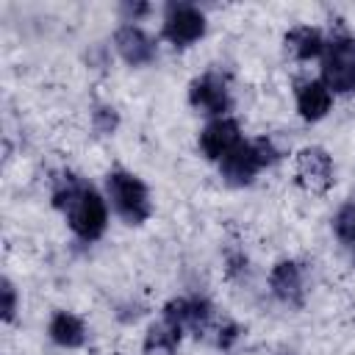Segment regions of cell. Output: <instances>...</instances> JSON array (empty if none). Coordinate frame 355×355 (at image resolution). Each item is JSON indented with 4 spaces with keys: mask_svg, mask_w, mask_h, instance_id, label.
Here are the masks:
<instances>
[{
    "mask_svg": "<svg viewBox=\"0 0 355 355\" xmlns=\"http://www.w3.org/2000/svg\"><path fill=\"white\" fill-rule=\"evenodd\" d=\"M53 205L67 214L69 227L83 241H97L105 233L108 211H105L103 197L92 186L80 183L75 175H64V180L53 191Z\"/></svg>",
    "mask_w": 355,
    "mask_h": 355,
    "instance_id": "6da1fadb",
    "label": "cell"
},
{
    "mask_svg": "<svg viewBox=\"0 0 355 355\" xmlns=\"http://www.w3.org/2000/svg\"><path fill=\"white\" fill-rule=\"evenodd\" d=\"M105 189H108L114 211L128 225H141V222L150 219L153 202H150V191H147L141 178H136V175H130L125 169H116V172H108Z\"/></svg>",
    "mask_w": 355,
    "mask_h": 355,
    "instance_id": "7a4b0ae2",
    "label": "cell"
},
{
    "mask_svg": "<svg viewBox=\"0 0 355 355\" xmlns=\"http://www.w3.org/2000/svg\"><path fill=\"white\" fill-rule=\"evenodd\" d=\"M322 83L338 94L355 92V39L336 36L327 44L324 67H322Z\"/></svg>",
    "mask_w": 355,
    "mask_h": 355,
    "instance_id": "3957f363",
    "label": "cell"
},
{
    "mask_svg": "<svg viewBox=\"0 0 355 355\" xmlns=\"http://www.w3.org/2000/svg\"><path fill=\"white\" fill-rule=\"evenodd\" d=\"M297 183L308 191V194H324L333 180H336V169H333V158L324 147H302L297 153Z\"/></svg>",
    "mask_w": 355,
    "mask_h": 355,
    "instance_id": "277c9868",
    "label": "cell"
},
{
    "mask_svg": "<svg viewBox=\"0 0 355 355\" xmlns=\"http://www.w3.org/2000/svg\"><path fill=\"white\" fill-rule=\"evenodd\" d=\"M161 33L175 47H189L197 39H202V33H205V17L191 3H172L166 8V19H164V31Z\"/></svg>",
    "mask_w": 355,
    "mask_h": 355,
    "instance_id": "5b68a950",
    "label": "cell"
},
{
    "mask_svg": "<svg viewBox=\"0 0 355 355\" xmlns=\"http://www.w3.org/2000/svg\"><path fill=\"white\" fill-rule=\"evenodd\" d=\"M164 322L169 324V327H175V330H194L197 336L205 330V324H208V319H211V313H214V308H211V302L208 300H202V297H175V300H169L166 305H164Z\"/></svg>",
    "mask_w": 355,
    "mask_h": 355,
    "instance_id": "8992f818",
    "label": "cell"
},
{
    "mask_svg": "<svg viewBox=\"0 0 355 355\" xmlns=\"http://www.w3.org/2000/svg\"><path fill=\"white\" fill-rule=\"evenodd\" d=\"M189 103H191L197 111L222 119L225 111L230 108V94H227L225 80L208 72V75L191 80V86H189Z\"/></svg>",
    "mask_w": 355,
    "mask_h": 355,
    "instance_id": "52a82bcc",
    "label": "cell"
},
{
    "mask_svg": "<svg viewBox=\"0 0 355 355\" xmlns=\"http://www.w3.org/2000/svg\"><path fill=\"white\" fill-rule=\"evenodd\" d=\"M258 169H263L261 155L255 150V141H239L222 161H219V172L230 186H247L252 183V178L258 175Z\"/></svg>",
    "mask_w": 355,
    "mask_h": 355,
    "instance_id": "ba28073f",
    "label": "cell"
},
{
    "mask_svg": "<svg viewBox=\"0 0 355 355\" xmlns=\"http://www.w3.org/2000/svg\"><path fill=\"white\" fill-rule=\"evenodd\" d=\"M269 288L272 294L294 308H302L305 302V283H302V269L297 261H277L269 272Z\"/></svg>",
    "mask_w": 355,
    "mask_h": 355,
    "instance_id": "9c48e42d",
    "label": "cell"
},
{
    "mask_svg": "<svg viewBox=\"0 0 355 355\" xmlns=\"http://www.w3.org/2000/svg\"><path fill=\"white\" fill-rule=\"evenodd\" d=\"M241 141L239 133V122L236 119H214L211 125H205V130L200 133V150L205 153V158L211 161H222L236 144Z\"/></svg>",
    "mask_w": 355,
    "mask_h": 355,
    "instance_id": "30bf717a",
    "label": "cell"
},
{
    "mask_svg": "<svg viewBox=\"0 0 355 355\" xmlns=\"http://www.w3.org/2000/svg\"><path fill=\"white\" fill-rule=\"evenodd\" d=\"M114 44H116V53L125 58V64L130 67H144L155 58V44L153 39L136 28V25H122L116 33H114Z\"/></svg>",
    "mask_w": 355,
    "mask_h": 355,
    "instance_id": "8fae6325",
    "label": "cell"
},
{
    "mask_svg": "<svg viewBox=\"0 0 355 355\" xmlns=\"http://www.w3.org/2000/svg\"><path fill=\"white\" fill-rule=\"evenodd\" d=\"M333 105V94L322 80H305L297 86V111L302 119L316 122L322 119Z\"/></svg>",
    "mask_w": 355,
    "mask_h": 355,
    "instance_id": "7c38bea8",
    "label": "cell"
},
{
    "mask_svg": "<svg viewBox=\"0 0 355 355\" xmlns=\"http://www.w3.org/2000/svg\"><path fill=\"white\" fill-rule=\"evenodd\" d=\"M47 333H50V338L58 347H67V349H78V347L86 344V327H83V322L75 313H67V311L53 313V319L47 324Z\"/></svg>",
    "mask_w": 355,
    "mask_h": 355,
    "instance_id": "4fadbf2b",
    "label": "cell"
},
{
    "mask_svg": "<svg viewBox=\"0 0 355 355\" xmlns=\"http://www.w3.org/2000/svg\"><path fill=\"white\" fill-rule=\"evenodd\" d=\"M324 47L327 44H324V39H322V33L316 28L302 25V28H294V31L286 33V50L300 61H311V58L322 55Z\"/></svg>",
    "mask_w": 355,
    "mask_h": 355,
    "instance_id": "5bb4252c",
    "label": "cell"
},
{
    "mask_svg": "<svg viewBox=\"0 0 355 355\" xmlns=\"http://www.w3.org/2000/svg\"><path fill=\"white\" fill-rule=\"evenodd\" d=\"M180 330L169 327L164 319L150 324L147 336H144V355H178V344H180Z\"/></svg>",
    "mask_w": 355,
    "mask_h": 355,
    "instance_id": "9a60e30c",
    "label": "cell"
},
{
    "mask_svg": "<svg viewBox=\"0 0 355 355\" xmlns=\"http://www.w3.org/2000/svg\"><path fill=\"white\" fill-rule=\"evenodd\" d=\"M92 128L97 136H111L119 128V114L114 105H94L92 111Z\"/></svg>",
    "mask_w": 355,
    "mask_h": 355,
    "instance_id": "2e32d148",
    "label": "cell"
},
{
    "mask_svg": "<svg viewBox=\"0 0 355 355\" xmlns=\"http://www.w3.org/2000/svg\"><path fill=\"white\" fill-rule=\"evenodd\" d=\"M333 230H336V236H338L344 244L355 247V205H352V202L344 205V208H338V214H336V219H333Z\"/></svg>",
    "mask_w": 355,
    "mask_h": 355,
    "instance_id": "e0dca14e",
    "label": "cell"
},
{
    "mask_svg": "<svg viewBox=\"0 0 355 355\" xmlns=\"http://www.w3.org/2000/svg\"><path fill=\"white\" fill-rule=\"evenodd\" d=\"M0 297H3V308H0L3 322H14V316H17V288L8 277L0 280Z\"/></svg>",
    "mask_w": 355,
    "mask_h": 355,
    "instance_id": "ac0fdd59",
    "label": "cell"
},
{
    "mask_svg": "<svg viewBox=\"0 0 355 355\" xmlns=\"http://www.w3.org/2000/svg\"><path fill=\"white\" fill-rule=\"evenodd\" d=\"M239 324H233V322H225L222 327H219V336H216V347H222V349H230L233 347V341L239 338Z\"/></svg>",
    "mask_w": 355,
    "mask_h": 355,
    "instance_id": "d6986e66",
    "label": "cell"
},
{
    "mask_svg": "<svg viewBox=\"0 0 355 355\" xmlns=\"http://www.w3.org/2000/svg\"><path fill=\"white\" fill-rule=\"evenodd\" d=\"M122 14L128 17V19H139V17H144V14H150V3H122Z\"/></svg>",
    "mask_w": 355,
    "mask_h": 355,
    "instance_id": "ffe728a7",
    "label": "cell"
},
{
    "mask_svg": "<svg viewBox=\"0 0 355 355\" xmlns=\"http://www.w3.org/2000/svg\"><path fill=\"white\" fill-rule=\"evenodd\" d=\"M244 269H247V258H244V255H230V258H227V275H230V277H236V275L244 272Z\"/></svg>",
    "mask_w": 355,
    "mask_h": 355,
    "instance_id": "44dd1931",
    "label": "cell"
}]
</instances>
